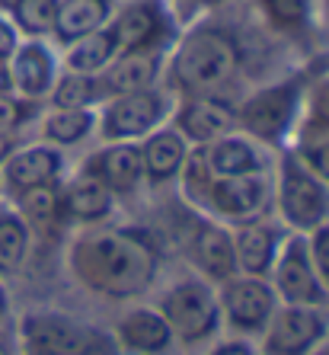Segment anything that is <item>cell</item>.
<instances>
[{
    "mask_svg": "<svg viewBox=\"0 0 329 355\" xmlns=\"http://www.w3.org/2000/svg\"><path fill=\"white\" fill-rule=\"evenodd\" d=\"M163 247L150 227L96 224L77 227L67 243V272L83 291L106 301H138L157 288Z\"/></svg>",
    "mask_w": 329,
    "mask_h": 355,
    "instance_id": "obj_1",
    "label": "cell"
},
{
    "mask_svg": "<svg viewBox=\"0 0 329 355\" xmlns=\"http://www.w3.org/2000/svg\"><path fill=\"white\" fill-rule=\"evenodd\" d=\"M240 64H243V49L233 29L195 19V23L182 26L166 51L163 87L176 99L221 93L240 74Z\"/></svg>",
    "mask_w": 329,
    "mask_h": 355,
    "instance_id": "obj_2",
    "label": "cell"
},
{
    "mask_svg": "<svg viewBox=\"0 0 329 355\" xmlns=\"http://www.w3.org/2000/svg\"><path fill=\"white\" fill-rule=\"evenodd\" d=\"M313 67H301L294 74H285L281 80H272L249 90L237 103V132L249 135L269 150L288 148L294 138L304 90L310 83Z\"/></svg>",
    "mask_w": 329,
    "mask_h": 355,
    "instance_id": "obj_3",
    "label": "cell"
},
{
    "mask_svg": "<svg viewBox=\"0 0 329 355\" xmlns=\"http://www.w3.org/2000/svg\"><path fill=\"white\" fill-rule=\"evenodd\" d=\"M150 304L166 320L176 339V349L195 352V349H208L214 339L224 336L217 285L195 272L179 275L170 285H163Z\"/></svg>",
    "mask_w": 329,
    "mask_h": 355,
    "instance_id": "obj_4",
    "label": "cell"
},
{
    "mask_svg": "<svg viewBox=\"0 0 329 355\" xmlns=\"http://www.w3.org/2000/svg\"><path fill=\"white\" fill-rule=\"evenodd\" d=\"M19 355H118L112 330L87 317L35 307L19 317Z\"/></svg>",
    "mask_w": 329,
    "mask_h": 355,
    "instance_id": "obj_5",
    "label": "cell"
},
{
    "mask_svg": "<svg viewBox=\"0 0 329 355\" xmlns=\"http://www.w3.org/2000/svg\"><path fill=\"white\" fill-rule=\"evenodd\" d=\"M272 215L291 234H310L329 221V186L294 148L275 150L272 160Z\"/></svg>",
    "mask_w": 329,
    "mask_h": 355,
    "instance_id": "obj_6",
    "label": "cell"
},
{
    "mask_svg": "<svg viewBox=\"0 0 329 355\" xmlns=\"http://www.w3.org/2000/svg\"><path fill=\"white\" fill-rule=\"evenodd\" d=\"M176 106V96L160 87L141 93H125V96H112L106 103H99L96 109V138L99 141H144L154 128L170 122Z\"/></svg>",
    "mask_w": 329,
    "mask_h": 355,
    "instance_id": "obj_7",
    "label": "cell"
},
{
    "mask_svg": "<svg viewBox=\"0 0 329 355\" xmlns=\"http://www.w3.org/2000/svg\"><path fill=\"white\" fill-rule=\"evenodd\" d=\"M195 211L227 227L272 218V170L249 176H214Z\"/></svg>",
    "mask_w": 329,
    "mask_h": 355,
    "instance_id": "obj_8",
    "label": "cell"
},
{
    "mask_svg": "<svg viewBox=\"0 0 329 355\" xmlns=\"http://www.w3.org/2000/svg\"><path fill=\"white\" fill-rule=\"evenodd\" d=\"M217 304H221V323L227 330L224 336L256 343L278 311V297L269 279L237 272L217 285Z\"/></svg>",
    "mask_w": 329,
    "mask_h": 355,
    "instance_id": "obj_9",
    "label": "cell"
},
{
    "mask_svg": "<svg viewBox=\"0 0 329 355\" xmlns=\"http://www.w3.org/2000/svg\"><path fill=\"white\" fill-rule=\"evenodd\" d=\"M189 208V205H186ZM179 253L186 263L192 266V272L202 279L221 285L224 279L237 275V263H233V243H231V227L214 218L202 215L195 208H189V218L179 221Z\"/></svg>",
    "mask_w": 329,
    "mask_h": 355,
    "instance_id": "obj_10",
    "label": "cell"
},
{
    "mask_svg": "<svg viewBox=\"0 0 329 355\" xmlns=\"http://www.w3.org/2000/svg\"><path fill=\"white\" fill-rule=\"evenodd\" d=\"M269 285L275 288L278 304L326 307L329 311V291L310 257L307 234H288L285 237V243L278 250V259H275V266L269 272Z\"/></svg>",
    "mask_w": 329,
    "mask_h": 355,
    "instance_id": "obj_11",
    "label": "cell"
},
{
    "mask_svg": "<svg viewBox=\"0 0 329 355\" xmlns=\"http://www.w3.org/2000/svg\"><path fill=\"white\" fill-rule=\"evenodd\" d=\"M112 39L122 51H170L179 35V23L166 10L163 0H125L116 3L109 19Z\"/></svg>",
    "mask_w": 329,
    "mask_h": 355,
    "instance_id": "obj_12",
    "label": "cell"
},
{
    "mask_svg": "<svg viewBox=\"0 0 329 355\" xmlns=\"http://www.w3.org/2000/svg\"><path fill=\"white\" fill-rule=\"evenodd\" d=\"M329 336L326 307L278 304L275 317L256 339V355H313Z\"/></svg>",
    "mask_w": 329,
    "mask_h": 355,
    "instance_id": "obj_13",
    "label": "cell"
},
{
    "mask_svg": "<svg viewBox=\"0 0 329 355\" xmlns=\"http://www.w3.org/2000/svg\"><path fill=\"white\" fill-rule=\"evenodd\" d=\"M67 176V157L64 150L45 141L33 144H17V150L0 166V186L3 196H19V192L39 189V186H58Z\"/></svg>",
    "mask_w": 329,
    "mask_h": 355,
    "instance_id": "obj_14",
    "label": "cell"
},
{
    "mask_svg": "<svg viewBox=\"0 0 329 355\" xmlns=\"http://www.w3.org/2000/svg\"><path fill=\"white\" fill-rule=\"evenodd\" d=\"M77 170L93 176L96 182H103L118 202L138 196L141 189H148L141 148L132 144V141H99V148L90 150Z\"/></svg>",
    "mask_w": 329,
    "mask_h": 355,
    "instance_id": "obj_15",
    "label": "cell"
},
{
    "mask_svg": "<svg viewBox=\"0 0 329 355\" xmlns=\"http://www.w3.org/2000/svg\"><path fill=\"white\" fill-rule=\"evenodd\" d=\"M170 125L189 141V148H205L221 135L237 132V103L224 99L221 93L182 96L176 99Z\"/></svg>",
    "mask_w": 329,
    "mask_h": 355,
    "instance_id": "obj_16",
    "label": "cell"
},
{
    "mask_svg": "<svg viewBox=\"0 0 329 355\" xmlns=\"http://www.w3.org/2000/svg\"><path fill=\"white\" fill-rule=\"evenodd\" d=\"M118 355H173L176 339L154 304H134L109 327Z\"/></svg>",
    "mask_w": 329,
    "mask_h": 355,
    "instance_id": "obj_17",
    "label": "cell"
},
{
    "mask_svg": "<svg viewBox=\"0 0 329 355\" xmlns=\"http://www.w3.org/2000/svg\"><path fill=\"white\" fill-rule=\"evenodd\" d=\"M288 234L291 231L275 215L263 218V221H249V224H240V227H231L237 272L269 279L272 266L278 259V250H281V243H285Z\"/></svg>",
    "mask_w": 329,
    "mask_h": 355,
    "instance_id": "obj_18",
    "label": "cell"
},
{
    "mask_svg": "<svg viewBox=\"0 0 329 355\" xmlns=\"http://www.w3.org/2000/svg\"><path fill=\"white\" fill-rule=\"evenodd\" d=\"M61 74V58L55 55L48 39H23L10 55V77L13 93L33 103H45Z\"/></svg>",
    "mask_w": 329,
    "mask_h": 355,
    "instance_id": "obj_19",
    "label": "cell"
},
{
    "mask_svg": "<svg viewBox=\"0 0 329 355\" xmlns=\"http://www.w3.org/2000/svg\"><path fill=\"white\" fill-rule=\"evenodd\" d=\"M166 51H122L96 74L103 103L125 93H141L163 83Z\"/></svg>",
    "mask_w": 329,
    "mask_h": 355,
    "instance_id": "obj_20",
    "label": "cell"
},
{
    "mask_svg": "<svg viewBox=\"0 0 329 355\" xmlns=\"http://www.w3.org/2000/svg\"><path fill=\"white\" fill-rule=\"evenodd\" d=\"M61 208H64V224L77 231V227H96V224L112 221L118 198L93 176L74 170L71 180L64 176L61 182Z\"/></svg>",
    "mask_w": 329,
    "mask_h": 355,
    "instance_id": "obj_21",
    "label": "cell"
},
{
    "mask_svg": "<svg viewBox=\"0 0 329 355\" xmlns=\"http://www.w3.org/2000/svg\"><path fill=\"white\" fill-rule=\"evenodd\" d=\"M138 148H141V164H144V182H148V189L176 186L182 164H186V157H189V150H192L189 141L182 138L170 122L154 128L144 141H138Z\"/></svg>",
    "mask_w": 329,
    "mask_h": 355,
    "instance_id": "obj_22",
    "label": "cell"
},
{
    "mask_svg": "<svg viewBox=\"0 0 329 355\" xmlns=\"http://www.w3.org/2000/svg\"><path fill=\"white\" fill-rule=\"evenodd\" d=\"M205 160L214 176H249V173H269L275 150L263 148L243 132H227L217 141L205 144Z\"/></svg>",
    "mask_w": 329,
    "mask_h": 355,
    "instance_id": "obj_23",
    "label": "cell"
},
{
    "mask_svg": "<svg viewBox=\"0 0 329 355\" xmlns=\"http://www.w3.org/2000/svg\"><path fill=\"white\" fill-rule=\"evenodd\" d=\"M256 13L269 26V33L291 42H304L320 26V3L317 0H253Z\"/></svg>",
    "mask_w": 329,
    "mask_h": 355,
    "instance_id": "obj_24",
    "label": "cell"
},
{
    "mask_svg": "<svg viewBox=\"0 0 329 355\" xmlns=\"http://www.w3.org/2000/svg\"><path fill=\"white\" fill-rule=\"evenodd\" d=\"M96 138V109L80 106H48L39 116V141L55 148H80L83 141Z\"/></svg>",
    "mask_w": 329,
    "mask_h": 355,
    "instance_id": "obj_25",
    "label": "cell"
},
{
    "mask_svg": "<svg viewBox=\"0 0 329 355\" xmlns=\"http://www.w3.org/2000/svg\"><path fill=\"white\" fill-rule=\"evenodd\" d=\"M112 13H116V0H61L51 39L64 49L71 42L109 26Z\"/></svg>",
    "mask_w": 329,
    "mask_h": 355,
    "instance_id": "obj_26",
    "label": "cell"
},
{
    "mask_svg": "<svg viewBox=\"0 0 329 355\" xmlns=\"http://www.w3.org/2000/svg\"><path fill=\"white\" fill-rule=\"evenodd\" d=\"M10 205L19 211L29 231L35 234H58L64 231V208H61V182L58 186H39V189L10 196Z\"/></svg>",
    "mask_w": 329,
    "mask_h": 355,
    "instance_id": "obj_27",
    "label": "cell"
},
{
    "mask_svg": "<svg viewBox=\"0 0 329 355\" xmlns=\"http://www.w3.org/2000/svg\"><path fill=\"white\" fill-rule=\"evenodd\" d=\"M313 138H329V61L323 67H313L291 144Z\"/></svg>",
    "mask_w": 329,
    "mask_h": 355,
    "instance_id": "obj_28",
    "label": "cell"
},
{
    "mask_svg": "<svg viewBox=\"0 0 329 355\" xmlns=\"http://www.w3.org/2000/svg\"><path fill=\"white\" fill-rule=\"evenodd\" d=\"M33 231L13 205H0V279L17 275L33 253Z\"/></svg>",
    "mask_w": 329,
    "mask_h": 355,
    "instance_id": "obj_29",
    "label": "cell"
},
{
    "mask_svg": "<svg viewBox=\"0 0 329 355\" xmlns=\"http://www.w3.org/2000/svg\"><path fill=\"white\" fill-rule=\"evenodd\" d=\"M118 55V45L112 39V29L103 26L96 33L83 35V39L64 45V55H61V67L64 71H77V74H93L96 77L109 61Z\"/></svg>",
    "mask_w": 329,
    "mask_h": 355,
    "instance_id": "obj_30",
    "label": "cell"
},
{
    "mask_svg": "<svg viewBox=\"0 0 329 355\" xmlns=\"http://www.w3.org/2000/svg\"><path fill=\"white\" fill-rule=\"evenodd\" d=\"M61 0H10L7 17L23 39H51Z\"/></svg>",
    "mask_w": 329,
    "mask_h": 355,
    "instance_id": "obj_31",
    "label": "cell"
},
{
    "mask_svg": "<svg viewBox=\"0 0 329 355\" xmlns=\"http://www.w3.org/2000/svg\"><path fill=\"white\" fill-rule=\"evenodd\" d=\"M48 106H80V109H99L103 103V93H99V83L93 74H77V71H64L61 67L58 80L51 87Z\"/></svg>",
    "mask_w": 329,
    "mask_h": 355,
    "instance_id": "obj_32",
    "label": "cell"
},
{
    "mask_svg": "<svg viewBox=\"0 0 329 355\" xmlns=\"http://www.w3.org/2000/svg\"><path fill=\"white\" fill-rule=\"evenodd\" d=\"M35 116H39V103L23 99L17 93H0V135H17Z\"/></svg>",
    "mask_w": 329,
    "mask_h": 355,
    "instance_id": "obj_33",
    "label": "cell"
},
{
    "mask_svg": "<svg viewBox=\"0 0 329 355\" xmlns=\"http://www.w3.org/2000/svg\"><path fill=\"white\" fill-rule=\"evenodd\" d=\"M294 148V154L310 166L313 173L320 176L329 186V138H313V141H297V144H288Z\"/></svg>",
    "mask_w": 329,
    "mask_h": 355,
    "instance_id": "obj_34",
    "label": "cell"
},
{
    "mask_svg": "<svg viewBox=\"0 0 329 355\" xmlns=\"http://www.w3.org/2000/svg\"><path fill=\"white\" fill-rule=\"evenodd\" d=\"M163 3H166V10L173 13L176 23L189 26V23H195V19H205L208 10L221 7L224 0H163Z\"/></svg>",
    "mask_w": 329,
    "mask_h": 355,
    "instance_id": "obj_35",
    "label": "cell"
},
{
    "mask_svg": "<svg viewBox=\"0 0 329 355\" xmlns=\"http://www.w3.org/2000/svg\"><path fill=\"white\" fill-rule=\"evenodd\" d=\"M307 243H310V257H313V263H317V272H320L323 285H326V291H329V221L307 234Z\"/></svg>",
    "mask_w": 329,
    "mask_h": 355,
    "instance_id": "obj_36",
    "label": "cell"
},
{
    "mask_svg": "<svg viewBox=\"0 0 329 355\" xmlns=\"http://www.w3.org/2000/svg\"><path fill=\"white\" fill-rule=\"evenodd\" d=\"M202 355H256V343L240 339V336H221V339H214Z\"/></svg>",
    "mask_w": 329,
    "mask_h": 355,
    "instance_id": "obj_37",
    "label": "cell"
},
{
    "mask_svg": "<svg viewBox=\"0 0 329 355\" xmlns=\"http://www.w3.org/2000/svg\"><path fill=\"white\" fill-rule=\"evenodd\" d=\"M19 42H23V35H19V29L13 26V19L7 17V10L0 13V58H7L19 49Z\"/></svg>",
    "mask_w": 329,
    "mask_h": 355,
    "instance_id": "obj_38",
    "label": "cell"
},
{
    "mask_svg": "<svg viewBox=\"0 0 329 355\" xmlns=\"http://www.w3.org/2000/svg\"><path fill=\"white\" fill-rule=\"evenodd\" d=\"M17 150V138L13 135H0V166L7 164V157Z\"/></svg>",
    "mask_w": 329,
    "mask_h": 355,
    "instance_id": "obj_39",
    "label": "cell"
},
{
    "mask_svg": "<svg viewBox=\"0 0 329 355\" xmlns=\"http://www.w3.org/2000/svg\"><path fill=\"white\" fill-rule=\"evenodd\" d=\"M0 93H13V77H10L7 58H0Z\"/></svg>",
    "mask_w": 329,
    "mask_h": 355,
    "instance_id": "obj_40",
    "label": "cell"
},
{
    "mask_svg": "<svg viewBox=\"0 0 329 355\" xmlns=\"http://www.w3.org/2000/svg\"><path fill=\"white\" fill-rule=\"evenodd\" d=\"M7 317H10V291L3 285V279H0V327L7 323Z\"/></svg>",
    "mask_w": 329,
    "mask_h": 355,
    "instance_id": "obj_41",
    "label": "cell"
},
{
    "mask_svg": "<svg viewBox=\"0 0 329 355\" xmlns=\"http://www.w3.org/2000/svg\"><path fill=\"white\" fill-rule=\"evenodd\" d=\"M317 3H320V26L329 29V0H317Z\"/></svg>",
    "mask_w": 329,
    "mask_h": 355,
    "instance_id": "obj_42",
    "label": "cell"
},
{
    "mask_svg": "<svg viewBox=\"0 0 329 355\" xmlns=\"http://www.w3.org/2000/svg\"><path fill=\"white\" fill-rule=\"evenodd\" d=\"M313 355H329V336L323 339V343H320V349H317V352H313Z\"/></svg>",
    "mask_w": 329,
    "mask_h": 355,
    "instance_id": "obj_43",
    "label": "cell"
},
{
    "mask_svg": "<svg viewBox=\"0 0 329 355\" xmlns=\"http://www.w3.org/2000/svg\"><path fill=\"white\" fill-rule=\"evenodd\" d=\"M7 7H10V0H0V13H3Z\"/></svg>",
    "mask_w": 329,
    "mask_h": 355,
    "instance_id": "obj_44",
    "label": "cell"
},
{
    "mask_svg": "<svg viewBox=\"0 0 329 355\" xmlns=\"http://www.w3.org/2000/svg\"><path fill=\"white\" fill-rule=\"evenodd\" d=\"M0 205H3V186H0Z\"/></svg>",
    "mask_w": 329,
    "mask_h": 355,
    "instance_id": "obj_45",
    "label": "cell"
},
{
    "mask_svg": "<svg viewBox=\"0 0 329 355\" xmlns=\"http://www.w3.org/2000/svg\"><path fill=\"white\" fill-rule=\"evenodd\" d=\"M173 355H176V352H173Z\"/></svg>",
    "mask_w": 329,
    "mask_h": 355,
    "instance_id": "obj_46",
    "label": "cell"
}]
</instances>
